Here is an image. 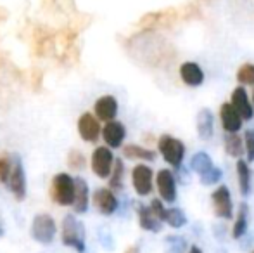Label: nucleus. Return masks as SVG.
Instances as JSON below:
<instances>
[{"instance_id": "obj_6", "label": "nucleus", "mask_w": 254, "mask_h": 253, "mask_svg": "<svg viewBox=\"0 0 254 253\" xmlns=\"http://www.w3.org/2000/svg\"><path fill=\"white\" fill-rule=\"evenodd\" d=\"M156 187L161 196V201L164 203H175L178 198V187H177V177L171 170L161 169L156 173Z\"/></svg>"}, {"instance_id": "obj_12", "label": "nucleus", "mask_w": 254, "mask_h": 253, "mask_svg": "<svg viewBox=\"0 0 254 253\" xmlns=\"http://www.w3.org/2000/svg\"><path fill=\"white\" fill-rule=\"evenodd\" d=\"M230 104L234 106L235 111L241 115L242 122H249V120H253L254 108H253V102H251V99H249L248 92H246L244 85H239V87L234 88Z\"/></svg>"}, {"instance_id": "obj_27", "label": "nucleus", "mask_w": 254, "mask_h": 253, "mask_svg": "<svg viewBox=\"0 0 254 253\" xmlns=\"http://www.w3.org/2000/svg\"><path fill=\"white\" fill-rule=\"evenodd\" d=\"M163 222H166L168 226L173 227V229H180L189 220L182 208H166L163 213Z\"/></svg>"}, {"instance_id": "obj_22", "label": "nucleus", "mask_w": 254, "mask_h": 253, "mask_svg": "<svg viewBox=\"0 0 254 253\" xmlns=\"http://www.w3.org/2000/svg\"><path fill=\"white\" fill-rule=\"evenodd\" d=\"M123 156L128 160H140V162H154L156 151L138 144H127L123 148Z\"/></svg>"}, {"instance_id": "obj_30", "label": "nucleus", "mask_w": 254, "mask_h": 253, "mask_svg": "<svg viewBox=\"0 0 254 253\" xmlns=\"http://www.w3.org/2000/svg\"><path fill=\"white\" fill-rule=\"evenodd\" d=\"M199 179H201L202 186H216V184L220 182L221 179H223V172H221L220 167L214 165L213 169L209 170V172L204 173V175H201Z\"/></svg>"}, {"instance_id": "obj_24", "label": "nucleus", "mask_w": 254, "mask_h": 253, "mask_svg": "<svg viewBox=\"0 0 254 253\" xmlns=\"http://www.w3.org/2000/svg\"><path fill=\"white\" fill-rule=\"evenodd\" d=\"M225 151L232 158L241 160L244 156V139L235 132V134L225 135Z\"/></svg>"}, {"instance_id": "obj_17", "label": "nucleus", "mask_w": 254, "mask_h": 253, "mask_svg": "<svg viewBox=\"0 0 254 253\" xmlns=\"http://www.w3.org/2000/svg\"><path fill=\"white\" fill-rule=\"evenodd\" d=\"M137 217H138V226L144 231H147V233L156 234L163 229V227H161L163 222L154 215L151 206L144 205V203H137Z\"/></svg>"}, {"instance_id": "obj_20", "label": "nucleus", "mask_w": 254, "mask_h": 253, "mask_svg": "<svg viewBox=\"0 0 254 253\" xmlns=\"http://www.w3.org/2000/svg\"><path fill=\"white\" fill-rule=\"evenodd\" d=\"M248 226H249V205L246 201H242L239 205V212L235 217L234 227H232V238L234 240H242L248 233Z\"/></svg>"}, {"instance_id": "obj_3", "label": "nucleus", "mask_w": 254, "mask_h": 253, "mask_svg": "<svg viewBox=\"0 0 254 253\" xmlns=\"http://www.w3.org/2000/svg\"><path fill=\"white\" fill-rule=\"evenodd\" d=\"M51 198L61 206H71L74 199V177L69 173H57L52 177Z\"/></svg>"}, {"instance_id": "obj_28", "label": "nucleus", "mask_w": 254, "mask_h": 253, "mask_svg": "<svg viewBox=\"0 0 254 253\" xmlns=\"http://www.w3.org/2000/svg\"><path fill=\"white\" fill-rule=\"evenodd\" d=\"M85 165H87V160H85V156L81 151H78V149H71V151L67 153V167H69L71 170L80 172V170L85 169Z\"/></svg>"}, {"instance_id": "obj_23", "label": "nucleus", "mask_w": 254, "mask_h": 253, "mask_svg": "<svg viewBox=\"0 0 254 253\" xmlns=\"http://www.w3.org/2000/svg\"><path fill=\"white\" fill-rule=\"evenodd\" d=\"M189 167H190V170H194V172L197 173L199 177H201V175L207 173L211 169H213L214 163H213V160H211V156L207 155V153L197 151L190 158V163H189Z\"/></svg>"}, {"instance_id": "obj_37", "label": "nucleus", "mask_w": 254, "mask_h": 253, "mask_svg": "<svg viewBox=\"0 0 254 253\" xmlns=\"http://www.w3.org/2000/svg\"><path fill=\"white\" fill-rule=\"evenodd\" d=\"M251 102H253V108H254V90H253V101Z\"/></svg>"}, {"instance_id": "obj_14", "label": "nucleus", "mask_w": 254, "mask_h": 253, "mask_svg": "<svg viewBox=\"0 0 254 253\" xmlns=\"http://www.w3.org/2000/svg\"><path fill=\"white\" fill-rule=\"evenodd\" d=\"M220 122L227 134H235L242 128V118L230 102H223L220 106Z\"/></svg>"}, {"instance_id": "obj_21", "label": "nucleus", "mask_w": 254, "mask_h": 253, "mask_svg": "<svg viewBox=\"0 0 254 253\" xmlns=\"http://www.w3.org/2000/svg\"><path fill=\"white\" fill-rule=\"evenodd\" d=\"M237 179H239V191L244 198H248L251 194V169L249 163L244 160H237Z\"/></svg>"}, {"instance_id": "obj_5", "label": "nucleus", "mask_w": 254, "mask_h": 253, "mask_svg": "<svg viewBox=\"0 0 254 253\" xmlns=\"http://www.w3.org/2000/svg\"><path fill=\"white\" fill-rule=\"evenodd\" d=\"M10 158H12V163H10L7 186H9L10 192L17 201H23L26 198V173H24L23 160H21L19 155H12Z\"/></svg>"}, {"instance_id": "obj_26", "label": "nucleus", "mask_w": 254, "mask_h": 253, "mask_svg": "<svg viewBox=\"0 0 254 253\" xmlns=\"http://www.w3.org/2000/svg\"><path fill=\"white\" fill-rule=\"evenodd\" d=\"M123 177H125V163L121 158H114V165L113 170L109 173V189L113 191H120L123 189Z\"/></svg>"}, {"instance_id": "obj_38", "label": "nucleus", "mask_w": 254, "mask_h": 253, "mask_svg": "<svg viewBox=\"0 0 254 253\" xmlns=\"http://www.w3.org/2000/svg\"><path fill=\"white\" fill-rule=\"evenodd\" d=\"M253 253H254V250H253Z\"/></svg>"}, {"instance_id": "obj_15", "label": "nucleus", "mask_w": 254, "mask_h": 253, "mask_svg": "<svg viewBox=\"0 0 254 253\" xmlns=\"http://www.w3.org/2000/svg\"><path fill=\"white\" fill-rule=\"evenodd\" d=\"M95 116L99 122H111L118 115V101L114 95H102L95 101Z\"/></svg>"}, {"instance_id": "obj_1", "label": "nucleus", "mask_w": 254, "mask_h": 253, "mask_svg": "<svg viewBox=\"0 0 254 253\" xmlns=\"http://www.w3.org/2000/svg\"><path fill=\"white\" fill-rule=\"evenodd\" d=\"M61 241H63L64 247L73 248L78 253H85V250H87V245H85V226L73 213H69V215H66L63 219Z\"/></svg>"}, {"instance_id": "obj_7", "label": "nucleus", "mask_w": 254, "mask_h": 253, "mask_svg": "<svg viewBox=\"0 0 254 253\" xmlns=\"http://www.w3.org/2000/svg\"><path fill=\"white\" fill-rule=\"evenodd\" d=\"M211 203H213L214 215L218 219L230 220L234 217V201H232L230 189L227 186H218L211 194Z\"/></svg>"}, {"instance_id": "obj_4", "label": "nucleus", "mask_w": 254, "mask_h": 253, "mask_svg": "<svg viewBox=\"0 0 254 253\" xmlns=\"http://www.w3.org/2000/svg\"><path fill=\"white\" fill-rule=\"evenodd\" d=\"M57 234V224L49 213H37L31 222V238L40 245H51Z\"/></svg>"}, {"instance_id": "obj_10", "label": "nucleus", "mask_w": 254, "mask_h": 253, "mask_svg": "<svg viewBox=\"0 0 254 253\" xmlns=\"http://www.w3.org/2000/svg\"><path fill=\"white\" fill-rule=\"evenodd\" d=\"M101 122L97 120V116L92 115V113H83L78 118V134L83 139L85 142H90V144H95L101 137Z\"/></svg>"}, {"instance_id": "obj_36", "label": "nucleus", "mask_w": 254, "mask_h": 253, "mask_svg": "<svg viewBox=\"0 0 254 253\" xmlns=\"http://www.w3.org/2000/svg\"><path fill=\"white\" fill-rule=\"evenodd\" d=\"M3 236V227H2V220H0V238Z\"/></svg>"}, {"instance_id": "obj_19", "label": "nucleus", "mask_w": 254, "mask_h": 253, "mask_svg": "<svg viewBox=\"0 0 254 253\" xmlns=\"http://www.w3.org/2000/svg\"><path fill=\"white\" fill-rule=\"evenodd\" d=\"M195 127H197V135L202 141H209L214 134V115L209 108H202L197 113V120H195Z\"/></svg>"}, {"instance_id": "obj_31", "label": "nucleus", "mask_w": 254, "mask_h": 253, "mask_svg": "<svg viewBox=\"0 0 254 253\" xmlns=\"http://www.w3.org/2000/svg\"><path fill=\"white\" fill-rule=\"evenodd\" d=\"M10 163H12V158L9 153H0V182L2 184H7V180H9Z\"/></svg>"}, {"instance_id": "obj_35", "label": "nucleus", "mask_w": 254, "mask_h": 253, "mask_svg": "<svg viewBox=\"0 0 254 253\" xmlns=\"http://www.w3.org/2000/svg\"><path fill=\"white\" fill-rule=\"evenodd\" d=\"M187 253H204V252L197 247V245H192V247L189 248V252H187Z\"/></svg>"}, {"instance_id": "obj_34", "label": "nucleus", "mask_w": 254, "mask_h": 253, "mask_svg": "<svg viewBox=\"0 0 254 253\" xmlns=\"http://www.w3.org/2000/svg\"><path fill=\"white\" fill-rule=\"evenodd\" d=\"M125 253H140V245H131Z\"/></svg>"}, {"instance_id": "obj_11", "label": "nucleus", "mask_w": 254, "mask_h": 253, "mask_svg": "<svg viewBox=\"0 0 254 253\" xmlns=\"http://www.w3.org/2000/svg\"><path fill=\"white\" fill-rule=\"evenodd\" d=\"M92 199H94L95 208L106 217L116 213L118 208H120V199L116 198L114 191L109 189V187H99V189L94 192Z\"/></svg>"}, {"instance_id": "obj_33", "label": "nucleus", "mask_w": 254, "mask_h": 253, "mask_svg": "<svg viewBox=\"0 0 254 253\" xmlns=\"http://www.w3.org/2000/svg\"><path fill=\"white\" fill-rule=\"evenodd\" d=\"M99 240H101V245L106 250H113L114 248V241H113V236L107 229H101L99 231Z\"/></svg>"}, {"instance_id": "obj_13", "label": "nucleus", "mask_w": 254, "mask_h": 253, "mask_svg": "<svg viewBox=\"0 0 254 253\" xmlns=\"http://www.w3.org/2000/svg\"><path fill=\"white\" fill-rule=\"evenodd\" d=\"M104 142L107 144V148H121V144L125 142V137H127V128L121 122L118 120H111V122H106L102 132H101Z\"/></svg>"}, {"instance_id": "obj_25", "label": "nucleus", "mask_w": 254, "mask_h": 253, "mask_svg": "<svg viewBox=\"0 0 254 253\" xmlns=\"http://www.w3.org/2000/svg\"><path fill=\"white\" fill-rule=\"evenodd\" d=\"M164 253H187L189 243L184 236H178V234H170V236L164 238L163 241Z\"/></svg>"}, {"instance_id": "obj_9", "label": "nucleus", "mask_w": 254, "mask_h": 253, "mask_svg": "<svg viewBox=\"0 0 254 253\" xmlns=\"http://www.w3.org/2000/svg\"><path fill=\"white\" fill-rule=\"evenodd\" d=\"M152 179L154 172L151 167L144 165V163H138L131 170V184H133V189L138 196H149L152 192Z\"/></svg>"}, {"instance_id": "obj_18", "label": "nucleus", "mask_w": 254, "mask_h": 253, "mask_svg": "<svg viewBox=\"0 0 254 253\" xmlns=\"http://www.w3.org/2000/svg\"><path fill=\"white\" fill-rule=\"evenodd\" d=\"M180 78L187 87H201L204 84V71L197 63L187 61L180 66Z\"/></svg>"}, {"instance_id": "obj_2", "label": "nucleus", "mask_w": 254, "mask_h": 253, "mask_svg": "<svg viewBox=\"0 0 254 253\" xmlns=\"http://www.w3.org/2000/svg\"><path fill=\"white\" fill-rule=\"evenodd\" d=\"M157 149L163 155L164 162L168 165H171L175 170H180L184 165V158H185V144L180 139L173 137L170 134H163L157 141Z\"/></svg>"}, {"instance_id": "obj_29", "label": "nucleus", "mask_w": 254, "mask_h": 253, "mask_svg": "<svg viewBox=\"0 0 254 253\" xmlns=\"http://www.w3.org/2000/svg\"><path fill=\"white\" fill-rule=\"evenodd\" d=\"M237 82L241 85H253L254 87V64L244 63L237 71Z\"/></svg>"}, {"instance_id": "obj_8", "label": "nucleus", "mask_w": 254, "mask_h": 253, "mask_svg": "<svg viewBox=\"0 0 254 253\" xmlns=\"http://www.w3.org/2000/svg\"><path fill=\"white\" fill-rule=\"evenodd\" d=\"M90 165H92L94 173L99 179H107L114 165V155H113V151H111V148H107V146H99V148H95L94 153H92Z\"/></svg>"}, {"instance_id": "obj_16", "label": "nucleus", "mask_w": 254, "mask_h": 253, "mask_svg": "<svg viewBox=\"0 0 254 253\" xmlns=\"http://www.w3.org/2000/svg\"><path fill=\"white\" fill-rule=\"evenodd\" d=\"M88 203H90V191L88 184L81 177H74V199H73V210L74 213H87Z\"/></svg>"}, {"instance_id": "obj_32", "label": "nucleus", "mask_w": 254, "mask_h": 253, "mask_svg": "<svg viewBox=\"0 0 254 253\" xmlns=\"http://www.w3.org/2000/svg\"><path fill=\"white\" fill-rule=\"evenodd\" d=\"M244 151L248 156V163L254 162V128L244 132Z\"/></svg>"}]
</instances>
